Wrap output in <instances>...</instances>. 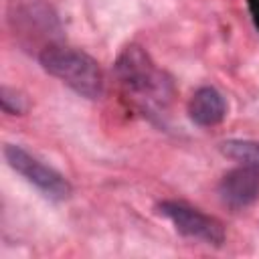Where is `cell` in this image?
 I'll use <instances>...</instances> for the list:
<instances>
[{
    "label": "cell",
    "mask_w": 259,
    "mask_h": 259,
    "mask_svg": "<svg viewBox=\"0 0 259 259\" xmlns=\"http://www.w3.org/2000/svg\"><path fill=\"white\" fill-rule=\"evenodd\" d=\"M115 75L125 95L150 117L168 115L176 95L172 79L156 67L152 57L138 45L125 47L115 61Z\"/></svg>",
    "instance_id": "obj_1"
},
{
    "label": "cell",
    "mask_w": 259,
    "mask_h": 259,
    "mask_svg": "<svg viewBox=\"0 0 259 259\" xmlns=\"http://www.w3.org/2000/svg\"><path fill=\"white\" fill-rule=\"evenodd\" d=\"M40 67L85 99H99L103 93V71L99 63L73 47L55 42L38 53Z\"/></svg>",
    "instance_id": "obj_2"
},
{
    "label": "cell",
    "mask_w": 259,
    "mask_h": 259,
    "mask_svg": "<svg viewBox=\"0 0 259 259\" xmlns=\"http://www.w3.org/2000/svg\"><path fill=\"white\" fill-rule=\"evenodd\" d=\"M6 20L22 40L45 42V47L59 42L63 32L59 14L47 0H8Z\"/></svg>",
    "instance_id": "obj_3"
},
{
    "label": "cell",
    "mask_w": 259,
    "mask_h": 259,
    "mask_svg": "<svg viewBox=\"0 0 259 259\" xmlns=\"http://www.w3.org/2000/svg\"><path fill=\"white\" fill-rule=\"evenodd\" d=\"M4 160L12 170H16L24 180H28L32 186H36L47 198L51 200H65L71 196V184L69 180L57 172L55 168L40 162L36 156L26 152L22 146L16 144H4L2 148Z\"/></svg>",
    "instance_id": "obj_4"
},
{
    "label": "cell",
    "mask_w": 259,
    "mask_h": 259,
    "mask_svg": "<svg viewBox=\"0 0 259 259\" xmlns=\"http://www.w3.org/2000/svg\"><path fill=\"white\" fill-rule=\"evenodd\" d=\"M156 210L168 219L174 229L188 239L202 241L206 245H223L225 243V227L214 217L202 212L200 208H194L182 200H162L158 202Z\"/></svg>",
    "instance_id": "obj_5"
},
{
    "label": "cell",
    "mask_w": 259,
    "mask_h": 259,
    "mask_svg": "<svg viewBox=\"0 0 259 259\" xmlns=\"http://www.w3.org/2000/svg\"><path fill=\"white\" fill-rule=\"evenodd\" d=\"M219 196L233 210L247 208L259 198V170L241 164L227 172L219 182Z\"/></svg>",
    "instance_id": "obj_6"
},
{
    "label": "cell",
    "mask_w": 259,
    "mask_h": 259,
    "mask_svg": "<svg viewBox=\"0 0 259 259\" xmlns=\"http://www.w3.org/2000/svg\"><path fill=\"white\" fill-rule=\"evenodd\" d=\"M188 115L200 127L219 125L227 115V101L219 89L210 85L198 87L188 101Z\"/></svg>",
    "instance_id": "obj_7"
},
{
    "label": "cell",
    "mask_w": 259,
    "mask_h": 259,
    "mask_svg": "<svg viewBox=\"0 0 259 259\" xmlns=\"http://www.w3.org/2000/svg\"><path fill=\"white\" fill-rule=\"evenodd\" d=\"M219 150L227 158H231L243 166H251V168L259 170V142H255V140H225L219 144Z\"/></svg>",
    "instance_id": "obj_8"
},
{
    "label": "cell",
    "mask_w": 259,
    "mask_h": 259,
    "mask_svg": "<svg viewBox=\"0 0 259 259\" xmlns=\"http://www.w3.org/2000/svg\"><path fill=\"white\" fill-rule=\"evenodd\" d=\"M0 105L4 109V113L8 115H20L26 111V99L20 91L8 87V85H2L0 87Z\"/></svg>",
    "instance_id": "obj_9"
},
{
    "label": "cell",
    "mask_w": 259,
    "mask_h": 259,
    "mask_svg": "<svg viewBox=\"0 0 259 259\" xmlns=\"http://www.w3.org/2000/svg\"><path fill=\"white\" fill-rule=\"evenodd\" d=\"M247 6H249V12H251V18L259 30V0H247Z\"/></svg>",
    "instance_id": "obj_10"
}]
</instances>
